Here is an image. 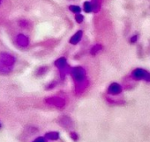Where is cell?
<instances>
[{"label":"cell","instance_id":"1","mask_svg":"<svg viewBox=\"0 0 150 142\" xmlns=\"http://www.w3.org/2000/svg\"><path fill=\"white\" fill-rule=\"evenodd\" d=\"M16 63V57L6 52L0 53V74L7 75L13 70Z\"/></svg>","mask_w":150,"mask_h":142},{"label":"cell","instance_id":"2","mask_svg":"<svg viewBox=\"0 0 150 142\" xmlns=\"http://www.w3.org/2000/svg\"><path fill=\"white\" fill-rule=\"evenodd\" d=\"M70 74H71L74 83H76V88H77V91L79 89V91H82L84 89H86L87 87V83H86V70L84 68L79 66V67H73L71 68V71H70Z\"/></svg>","mask_w":150,"mask_h":142},{"label":"cell","instance_id":"3","mask_svg":"<svg viewBox=\"0 0 150 142\" xmlns=\"http://www.w3.org/2000/svg\"><path fill=\"white\" fill-rule=\"evenodd\" d=\"M55 66L58 68L59 70V73H60V76L63 78L64 76H65V75L71 71V68H70L68 62H67V60L65 57H60L58 59H57L54 62Z\"/></svg>","mask_w":150,"mask_h":142},{"label":"cell","instance_id":"4","mask_svg":"<svg viewBox=\"0 0 150 142\" xmlns=\"http://www.w3.org/2000/svg\"><path fill=\"white\" fill-rule=\"evenodd\" d=\"M132 77L135 80H144L150 82V73L141 68H135L132 72Z\"/></svg>","mask_w":150,"mask_h":142},{"label":"cell","instance_id":"5","mask_svg":"<svg viewBox=\"0 0 150 142\" xmlns=\"http://www.w3.org/2000/svg\"><path fill=\"white\" fill-rule=\"evenodd\" d=\"M14 43L21 48H26L29 46L30 43V39L27 35L25 34L19 33L18 34L15 38H14Z\"/></svg>","mask_w":150,"mask_h":142},{"label":"cell","instance_id":"6","mask_svg":"<svg viewBox=\"0 0 150 142\" xmlns=\"http://www.w3.org/2000/svg\"><path fill=\"white\" fill-rule=\"evenodd\" d=\"M83 36H84V31L82 29H79L71 36V38L69 39V43L71 45H78L82 40Z\"/></svg>","mask_w":150,"mask_h":142},{"label":"cell","instance_id":"7","mask_svg":"<svg viewBox=\"0 0 150 142\" xmlns=\"http://www.w3.org/2000/svg\"><path fill=\"white\" fill-rule=\"evenodd\" d=\"M46 103H48L49 105H54L57 108H63L65 105V100L57 97H49L46 99Z\"/></svg>","mask_w":150,"mask_h":142},{"label":"cell","instance_id":"8","mask_svg":"<svg viewBox=\"0 0 150 142\" xmlns=\"http://www.w3.org/2000/svg\"><path fill=\"white\" fill-rule=\"evenodd\" d=\"M122 91V87L117 83H112L108 88V93L111 95H118L121 93Z\"/></svg>","mask_w":150,"mask_h":142},{"label":"cell","instance_id":"9","mask_svg":"<svg viewBox=\"0 0 150 142\" xmlns=\"http://www.w3.org/2000/svg\"><path fill=\"white\" fill-rule=\"evenodd\" d=\"M103 48V45L102 44H100V43H96L95 44L94 46L91 47V48H90L89 50V52H90V55H93V56H95L96 55H98L100 52L102 51Z\"/></svg>","mask_w":150,"mask_h":142},{"label":"cell","instance_id":"10","mask_svg":"<svg viewBox=\"0 0 150 142\" xmlns=\"http://www.w3.org/2000/svg\"><path fill=\"white\" fill-rule=\"evenodd\" d=\"M91 3L93 5V12L98 13L102 9V0H91Z\"/></svg>","mask_w":150,"mask_h":142},{"label":"cell","instance_id":"11","mask_svg":"<svg viewBox=\"0 0 150 142\" xmlns=\"http://www.w3.org/2000/svg\"><path fill=\"white\" fill-rule=\"evenodd\" d=\"M82 11L85 13H91L93 12V5L91 1H85L82 5Z\"/></svg>","mask_w":150,"mask_h":142},{"label":"cell","instance_id":"12","mask_svg":"<svg viewBox=\"0 0 150 142\" xmlns=\"http://www.w3.org/2000/svg\"><path fill=\"white\" fill-rule=\"evenodd\" d=\"M30 21L26 18H21L18 21V26L21 29H28L30 27Z\"/></svg>","mask_w":150,"mask_h":142},{"label":"cell","instance_id":"13","mask_svg":"<svg viewBox=\"0 0 150 142\" xmlns=\"http://www.w3.org/2000/svg\"><path fill=\"white\" fill-rule=\"evenodd\" d=\"M68 9H69V11L74 13V14H79V13H81V11H82V9L81 7L79 6V5H69L68 6Z\"/></svg>","mask_w":150,"mask_h":142},{"label":"cell","instance_id":"14","mask_svg":"<svg viewBox=\"0 0 150 142\" xmlns=\"http://www.w3.org/2000/svg\"><path fill=\"white\" fill-rule=\"evenodd\" d=\"M60 125L62 126H65L66 128H69L72 125V119L69 118L68 117H62L61 121H60Z\"/></svg>","mask_w":150,"mask_h":142},{"label":"cell","instance_id":"15","mask_svg":"<svg viewBox=\"0 0 150 142\" xmlns=\"http://www.w3.org/2000/svg\"><path fill=\"white\" fill-rule=\"evenodd\" d=\"M45 138L49 140H57L59 138V133H57V131H51V133H46Z\"/></svg>","mask_w":150,"mask_h":142},{"label":"cell","instance_id":"16","mask_svg":"<svg viewBox=\"0 0 150 142\" xmlns=\"http://www.w3.org/2000/svg\"><path fill=\"white\" fill-rule=\"evenodd\" d=\"M74 20L77 24H82L85 20V16L82 13H79L74 15Z\"/></svg>","mask_w":150,"mask_h":142},{"label":"cell","instance_id":"17","mask_svg":"<svg viewBox=\"0 0 150 142\" xmlns=\"http://www.w3.org/2000/svg\"><path fill=\"white\" fill-rule=\"evenodd\" d=\"M139 34H133L131 37L129 38V42L131 43V44H135V43H137V41L139 40Z\"/></svg>","mask_w":150,"mask_h":142},{"label":"cell","instance_id":"18","mask_svg":"<svg viewBox=\"0 0 150 142\" xmlns=\"http://www.w3.org/2000/svg\"><path fill=\"white\" fill-rule=\"evenodd\" d=\"M47 70H48V67H45V66H43V67H41V68H38V70L36 71V74L39 76H41V75H43V74H45L46 72H47Z\"/></svg>","mask_w":150,"mask_h":142},{"label":"cell","instance_id":"19","mask_svg":"<svg viewBox=\"0 0 150 142\" xmlns=\"http://www.w3.org/2000/svg\"><path fill=\"white\" fill-rule=\"evenodd\" d=\"M33 142H47V141H46V138H43V137H38V138H36Z\"/></svg>","mask_w":150,"mask_h":142},{"label":"cell","instance_id":"20","mask_svg":"<svg viewBox=\"0 0 150 142\" xmlns=\"http://www.w3.org/2000/svg\"><path fill=\"white\" fill-rule=\"evenodd\" d=\"M71 137L73 138V139H75V140H76L77 138H78V136H77V134H76L75 133H71Z\"/></svg>","mask_w":150,"mask_h":142},{"label":"cell","instance_id":"21","mask_svg":"<svg viewBox=\"0 0 150 142\" xmlns=\"http://www.w3.org/2000/svg\"><path fill=\"white\" fill-rule=\"evenodd\" d=\"M3 2H4V0H0V6H1V5H2Z\"/></svg>","mask_w":150,"mask_h":142},{"label":"cell","instance_id":"22","mask_svg":"<svg viewBox=\"0 0 150 142\" xmlns=\"http://www.w3.org/2000/svg\"><path fill=\"white\" fill-rule=\"evenodd\" d=\"M2 127V125H1V123H0V128H1Z\"/></svg>","mask_w":150,"mask_h":142}]
</instances>
